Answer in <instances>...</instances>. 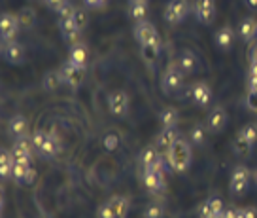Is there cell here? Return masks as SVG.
<instances>
[{
  "mask_svg": "<svg viewBox=\"0 0 257 218\" xmlns=\"http://www.w3.org/2000/svg\"><path fill=\"white\" fill-rule=\"evenodd\" d=\"M195 17L204 27L214 23L216 19V0H195Z\"/></svg>",
  "mask_w": 257,
  "mask_h": 218,
  "instance_id": "cell-8",
  "label": "cell"
},
{
  "mask_svg": "<svg viewBox=\"0 0 257 218\" xmlns=\"http://www.w3.org/2000/svg\"><path fill=\"white\" fill-rule=\"evenodd\" d=\"M167 162H169V167L172 171L185 173L193 162L191 144L185 138H178L170 148H167Z\"/></svg>",
  "mask_w": 257,
  "mask_h": 218,
  "instance_id": "cell-1",
  "label": "cell"
},
{
  "mask_svg": "<svg viewBox=\"0 0 257 218\" xmlns=\"http://www.w3.org/2000/svg\"><path fill=\"white\" fill-rule=\"evenodd\" d=\"M249 63H257V44L249 48Z\"/></svg>",
  "mask_w": 257,
  "mask_h": 218,
  "instance_id": "cell-46",
  "label": "cell"
},
{
  "mask_svg": "<svg viewBox=\"0 0 257 218\" xmlns=\"http://www.w3.org/2000/svg\"><path fill=\"white\" fill-rule=\"evenodd\" d=\"M236 218H246V214H244V209H238V212H236Z\"/></svg>",
  "mask_w": 257,
  "mask_h": 218,
  "instance_id": "cell-48",
  "label": "cell"
},
{
  "mask_svg": "<svg viewBox=\"0 0 257 218\" xmlns=\"http://www.w3.org/2000/svg\"><path fill=\"white\" fill-rule=\"evenodd\" d=\"M244 214H246V218H257V207H253V205L244 207Z\"/></svg>",
  "mask_w": 257,
  "mask_h": 218,
  "instance_id": "cell-45",
  "label": "cell"
},
{
  "mask_svg": "<svg viewBox=\"0 0 257 218\" xmlns=\"http://www.w3.org/2000/svg\"><path fill=\"white\" fill-rule=\"evenodd\" d=\"M249 10H257V0H244Z\"/></svg>",
  "mask_w": 257,
  "mask_h": 218,
  "instance_id": "cell-47",
  "label": "cell"
},
{
  "mask_svg": "<svg viewBox=\"0 0 257 218\" xmlns=\"http://www.w3.org/2000/svg\"><path fill=\"white\" fill-rule=\"evenodd\" d=\"M178 138H180V133H178L176 127H163L157 135V144L161 148H170Z\"/></svg>",
  "mask_w": 257,
  "mask_h": 218,
  "instance_id": "cell-25",
  "label": "cell"
},
{
  "mask_svg": "<svg viewBox=\"0 0 257 218\" xmlns=\"http://www.w3.org/2000/svg\"><path fill=\"white\" fill-rule=\"evenodd\" d=\"M210 218H223V210H221V212H217V214H214V216H210Z\"/></svg>",
  "mask_w": 257,
  "mask_h": 218,
  "instance_id": "cell-49",
  "label": "cell"
},
{
  "mask_svg": "<svg viewBox=\"0 0 257 218\" xmlns=\"http://www.w3.org/2000/svg\"><path fill=\"white\" fill-rule=\"evenodd\" d=\"M38 218H51V214H48V212H42V214Z\"/></svg>",
  "mask_w": 257,
  "mask_h": 218,
  "instance_id": "cell-50",
  "label": "cell"
},
{
  "mask_svg": "<svg viewBox=\"0 0 257 218\" xmlns=\"http://www.w3.org/2000/svg\"><path fill=\"white\" fill-rule=\"evenodd\" d=\"M184 88V70L180 68L178 63L167 66V70L163 72L161 78V89L165 95H174L180 89Z\"/></svg>",
  "mask_w": 257,
  "mask_h": 218,
  "instance_id": "cell-3",
  "label": "cell"
},
{
  "mask_svg": "<svg viewBox=\"0 0 257 218\" xmlns=\"http://www.w3.org/2000/svg\"><path fill=\"white\" fill-rule=\"evenodd\" d=\"M249 186V169L246 165H236L231 173V180H229V188H231V194L233 195H242L246 194Z\"/></svg>",
  "mask_w": 257,
  "mask_h": 218,
  "instance_id": "cell-6",
  "label": "cell"
},
{
  "mask_svg": "<svg viewBox=\"0 0 257 218\" xmlns=\"http://www.w3.org/2000/svg\"><path fill=\"white\" fill-rule=\"evenodd\" d=\"M102 144H104L106 150H115L117 146H119V135L115 133V131H108L104 135V138H102Z\"/></svg>",
  "mask_w": 257,
  "mask_h": 218,
  "instance_id": "cell-35",
  "label": "cell"
},
{
  "mask_svg": "<svg viewBox=\"0 0 257 218\" xmlns=\"http://www.w3.org/2000/svg\"><path fill=\"white\" fill-rule=\"evenodd\" d=\"M148 2H128V17L135 21V23H140V21H146L148 19Z\"/></svg>",
  "mask_w": 257,
  "mask_h": 218,
  "instance_id": "cell-23",
  "label": "cell"
},
{
  "mask_svg": "<svg viewBox=\"0 0 257 218\" xmlns=\"http://www.w3.org/2000/svg\"><path fill=\"white\" fill-rule=\"evenodd\" d=\"M225 209L223 201L219 199V197H208V199H204L201 203V207H199V218H210L217 214V212H221Z\"/></svg>",
  "mask_w": 257,
  "mask_h": 218,
  "instance_id": "cell-19",
  "label": "cell"
},
{
  "mask_svg": "<svg viewBox=\"0 0 257 218\" xmlns=\"http://www.w3.org/2000/svg\"><path fill=\"white\" fill-rule=\"evenodd\" d=\"M36 175H38V173H36V169H34V167H31V169L27 171V175H25L23 184H25V186L32 184V182H34V180H36Z\"/></svg>",
  "mask_w": 257,
  "mask_h": 218,
  "instance_id": "cell-43",
  "label": "cell"
},
{
  "mask_svg": "<svg viewBox=\"0 0 257 218\" xmlns=\"http://www.w3.org/2000/svg\"><path fill=\"white\" fill-rule=\"evenodd\" d=\"M27 131H29V121L25 116L21 114H16V116H12L8 121V135L12 138H19V137H25L27 135Z\"/></svg>",
  "mask_w": 257,
  "mask_h": 218,
  "instance_id": "cell-16",
  "label": "cell"
},
{
  "mask_svg": "<svg viewBox=\"0 0 257 218\" xmlns=\"http://www.w3.org/2000/svg\"><path fill=\"white\" fill-rule=\"evenodd\" d=\"M61 84H63L61 70H49V72L44 76V88L48 89V91H55Z\"/></svg>",
  "mask_w": 257,
  "mask_h": 218,
  "instance_id": "cell-32",
  "label": "cell"
},
{
  "mask_svg": "<svg viewBox=\"0 0 257 218\" xmlns=\"http://www.w3.org/2000/svg\"><path fill=\"white\" fill-rule=\"evenodd\" d=\"M229 121V116H227V110L223 106H214L212 110L206 116V127H208V133H221L225 129Z\"/></svg>",
  "mask_w": 257,
  "mask_h": 218,
  "instance_id": "cell-13",
  "label": "cell"
},
{
  "mask_svg": "<svg viewBox=\"0 0 257 218\" xmlns=\"http://www.w3.org/2000/svg\"><path fill=\"white\" fill-rule=\"evenodd\" d=\"M108 203L112 205L115 216L127 218L128 210H131V199H128L127 195H112V197L108 199Z\"/></svg>",
  "mask_w": 257,
  "mask_h": 218,
  "instance_id": "cell-21",
  "label": "cell"
},
{
  "mask_svg": "<svg viewBox=\"0 0 257 218\" xmlns=\"http://www.w3.org/2000/svg\"><path fill=\"white\" fill-rule=\"evenodd\" d=\"M44 4H46V6H48L51 12L59 14V12H61V10H63L66 4H68V0H44Z\"/></svg>",
  "mask_w": 257,
  "mask_h": 218,
  "instance_id": "cell-39",
  "label": "cell"
},
{
  "mask_svg": "<svg viewBox=\"0 0 257 218\" xmlns=\"http://www.w3.org/2000/svg\"><path fill=\"white\" fill-rule=\"evenodd\" d=\"M159 160H161V154L153 146H148L138 156V165L142 169H152V167H155V163L159 162Z\"/></svg>",
  "mask_w": 257,
  "mask_h": 218,
  "instance_id": "cell-22",
  "label": "cell"
},
{
  "mask_svg": "<svg viewBox=\"0 0 257 218\" xmlns=\"http://www.w3.org/2000/svg\"><path fill=\"white\" fill-rule=\"evenodd\" d=\"M128 106H131V99H128V93L123 91V89H115L108 95V108L113 116L117 118H123L127 116L128 112Z\"/></svg>",
  "mask_w": 257,
  "mask_h": 218,
  "instance_id": "cell-7",
  "label": "cell"
},
{
  "mask_svg": "<svg viewBox=\"0 0 257 218\" xmlns=\"http://www.w3.org/2000/svg\"><path fill=\"white\" fill-rule=\"evenodd\" d=\"M206 137H208V127L202 125V123H195L191 129H189V140H191V144L202 146L206 142Z\"/></svg>",
  "mask_w": 257,
  "mask_h": 218,
  "instance_id": "cell-28",
  "label": "cell"
},
{
  "mask_svg": "<svg viewBox=\"0 0 257 218\" xmlns=\"http://www.w3.org/2000/svg\"><path fill=\"white\" fill-rule=\"evenodd\" d=\"M142 53H144V59H148V61H155L161 53V38L159 40H155L153 44H150V46H144V48H142Z\"/></svg>",
  "mask_w": 257,
  "mask_h": 218,
  "instance_id": "cell-33",
  "label": "cell"
},
{
  "mask_svg": "<svg viewBox=\"0 0 257 218\" xmlns=\"http://www.w3.org/2000/svg\"><path fill=\"white\" fill-rule=\"evenodd\" d=\"M236 212H238V209L233 207V205H229V207L223 209V218H236Z\"/></svg>",
  "mask_w": 257,
  "mask_h": 218,
  "instance_id": "cell-44",
  "label": "cell"
},
{
  "mask_svg": "<svg viewBox=\"0 0 257 218\" xmlns=\"http://www.w3.org/2000/svg\"><path fill=\"white\" fill-rule=\"evenodd\" d=\"M144 218H165V205L163 201L155 199V201H150L144 209Z\"/></svg>",
  "mask_w": 257,
  "mask_h": 218,
  "instance_id": "cell-31",
  "label": "cell"
},
{
  "mask_svg": "<svg viewBox=\"0 0 257 218\" xmlns=\"http://www.w3.org/2000/svg\"><path fill=\"white\" fill-rule=\"evenodd\" d=\"M253 146L251 144L248 138H244L242 135H236L233 140V150L236 156H242V158H249L251 156V152H253Z\"/></svg>",
  "mask_w": 257,
  "mask_h": 218,
  "instance_id": "cell-27",
  "label": "cell"
},
{
  "mask_svg": "<svg viewBox=\"0 0 257 218\" xmlns=\"http://www.w3.org/2000/svg\"><path fill=\"white\" fill-rule=\"evenodd\" d=\"M128 2H148V0H128Z\"/></svg>",
  "mask_w": 257,
  "mask_h": 218,
  "instance_id": "cell-51",
  "label": "cell"
},
{
  "mask_svg": "<svg viewBox=\"0 0 257 218\" xmlns=\"http://www.w3.org/2000/svg\"><path fill=\"white\" fill-rule=\"evenodd\" d=\"M74 21H76V27H78L80 31H83V29L87 27V23H89L87 10H85V8H76V12H74Z\"/></svg>",
  "mask_w": 257,
  "mask_h": 218,
  "instance_id": "cell-36",
  "label": "cell"
},
{
  "mask_svg": "<svg viewBox=\"0 0 257 218\" xmlns=\"http://www.w3.org/2000/svg\"><path fill=\"white\" fill-rule=\"evenodd\" d=\"M74 12H76V8H74L72 4L68 2V4H66V6H64V8L61 10L59 14H57V16H59V21H63V19H68V17H74Z\"/></svg>",
  "mask_w": 257,
  "mask_h": 218,
  "instance_id": "cell-40",
  "label": "cell"
},
{
  "mask_svg": "<svg viewBox=\"0 0 257 218\" xmlns=\"http://www.w3.org/2000/svg\"><path fill=\"white\" fill-rule=\"evenodd\" d=\"M96 218H117L112 209V205L108 203V199L98 205V209H96Z\"/></svg>",
  "mask_w": 257,
  "mask_h": 218,
  "instance_id": "cell-37",
  "label": "cell"
},
{
  "mask_svg": "<svg viewBox=\"0 0 257 218\" xmlns=\"http://www.w3.org/2000/svg\"><path fill=\"white\" fill-rule=\"evenodd\" d=\"M135 38L144 48V46H150L155 40H159V33H157L155 25L146 19V21H140V23L135 25Z\"/></svg>",
  "mask_w": 257,
  "mask_h": 218,
  "instance_id": "cell-10",
  "label": "cell"
},
{
  "mask_svg": "<svg viewBox=\"0 0 257 218\" xmlns=\"http://www.w3.org/2000/svg\"><path fill=\"white\" fill-rule=\"evenodd\" d=\"M87 59H89V51H87V46L83 42H78V44L70 46L68 61H72V63H76V65L80 66H85L87 65Z\"/></svg>",
  "mask_w": 257,
  "mask_h": 218,
  "instance_id": "cell-20",
  "label": "cell"
},
{
  "mask_svg": "<svg viewBox=\"0 0 257 218\" xmlns=\"http://www.w3.org/2000/svg\"><path fill=\"white\" fill-rule=\"evenodd\" d=\"M142 182H144L146 190L150 194H161L167 188V180H165V173L155 169H142Z\"/></svg>",
  "mask_w": 257,
  "mask_h": 218,
  "instance_id": "cell-9",
  "label": "cell"
},
{
  "mask_svg": "<svg viewBox=\"0 0 257 218\" xmlns=\"http://www.w3.org/2000/svg\"><path fill=\"white\" fill-rule=\"evenodd\" d=\"M42 2H44V0H42Z\"/></svg>",
  "mask_w": 257,
  "mask_h": 218,
  "instance_id": "cell-53",
  "label": "cell"
},
{
  "mask_svg": "<svg viewBox=\"0 0 257 218\" xmlns=\"http://www.w3.org/2000/svg\"><path fill=\"white\" fill-rule=\"evenodd\" d=\"M12 152H21V154H31L36 152L34 150V142H32V137L25 135V137L14 138V146H12Z\"/></svg>",
  "mask_w": 257,
  "mask_h": 218,
  "instance_id": "cell-29",
  "label": "cell"
},
{
  "mask_svg": "<svg viewBox=\"0 0 257 218\" xmlns=\"http://www.w3.org/2000/svg\"><path fill=\"white\" fill-rule=\"evenodd\" d=\"M178 65L184 70V74H193L199 68V57L193 53L191 49H184L180 55H178Z\"/></svg>",
  "mask_w": 257,
  "mask_h": 218,
  "instance_id": "cell-18",
  "label": "cell"
},
{
  "mask_svg": "<svg viewBox=\"0 0 257 218\" xmlns=\"http://www.w3.org/2000/svg\"><path fill=\"white\" fill-rule=\"evenodd\" d=\"M83 4H85V8H91V10H102L108 4V0H83Z\"/></svg>",
  "mask_w": 257,
  "mask_h": 218,
  "instance_id": "cell-42",
  "label": "cell"
},
{
  "mask_svg": "<svg viewBox=\"0 0 257 218\" xmlns=\"http://www.w3.org/2000/svg\"><path fill=\"white\" fill-rule=\"evenodd\" d=\"M214 40H216V46L221 49V51H229L234 44V31L229 25H223V27H219L216 31Z\"/></svg>",
  "mask_w": 257,
  "mask_h": 218,
  "instance_id": "cell-15",
  "label": "cell"
},
{
  "mask_svg": "<svg viewBox=\"0 0 257 218\" xmlns=\"http://www.w3.org/2000/svg\"><path fill=\"white\" fill-rule=\"evenodd\" d=\"M0 173H2V177L4 180H10L12 178V173H14V156H12V150H6V148H2V152H0Z\"/></svg>",
  "mask_w": 257,
  "mask_h": 218,
  "instance_id": "cell-26",
  "label": "cell"
},
{
  "mask_svg": "<svg viewBox=\"0 0 257 218\" xmlns=\"http://www.w3.org/2000/svg\"><path fill=\"white\" fill-rule=\"evenodd\" d=\"M255 184H257V171H255Z\"/></svg>",
  "mask_w": 257,
  "mask_h": 218,
  "instance_id": "cell-52",
  "label": "cell"
},
{
  "mask_svg": "<svg viewBox=\"0 0 257 218\" xmlns=\"http://www.w3.org/2000/svg\"><path fill=\"white\" fill-rule=\"evenodd\" d=\"M32 142H34V150L40 154L44 160H53L57 154L61 152V140L57 138L55 133H48V131H34L32 133Z\"/></svg>",
  "mask_w": 257,
  "mask_h": 218,
  "instance_id": "cell-2",
  "label": "cell"
},
{
  "mask_svg": "<svg viewBox=\"0 0 257 218\" xmlns=\"http://www.w3.org/2000/svg\"><path fill=\"white\" fill-rule=\"evenodd\" d=\"M61 78H63L64 86H68L70 89H78L85 80V66L76 65L72 61H66L61 66Z\"/></svg>",
  "mask_w": 257,
  "mask_h": 218,
  "instance_id": "cell-4",
  "label": "cell"
},
{
  "mask_svg": "<svg viewBox=\"0 0 257 218\" xmlns=\"http://www.w3.org/2000/svg\"><path fill=\"white\" fill-rule=\"evenodd\" d=\"M238 135H242L244 138H248L251 144H257V123H246L240 131H238Z\"/></svg>",
  "mask_w": 257,
  "mask_h": 218,
  "instance_id": "cell-34",
  "label": "cell"
},
{
  "mask_svg": "<svg viewBox=\"0 0 257 218\" xmlns=\"http://www.w3.org/2000/svg\"><path fill=\"white\" fill-rule=\"evenodd\" d=\"M238 36L244 42H251L257 36V19L253 16L244 17L240 23H238Z\"/></svg>",
  "mask_w": 257,
  "mask_h": 218,
  "instance_id": "cell-17",
  "label": "cell"
},
{
  "mask_svg": "<svg viewBox=\"0 0 257 218\" xmlns=\"http://www.w3.org/2000/svg\"><path fill=\"white\" fill-rule=\"evenodd\" d=\"M17 17H19V25H21L23 29H31V27H34V23H36V12H34L31 6H25V8L19 10Z\"/></svg>",
  "mask_w": 257,
  "mask_h": 218,
  "instance_id": "cell-30",
  "label": "cell"
},
{
  "mask_svg": "<svg viewBox=\"0 0 257 218\" xmlns=\"http://www.w3.org/2000/svg\"><path fill=\"white\" fill-rule=\"evenodd\" d=\"M246 106H248L251 112L257 114V91H249L248 97H246Z\"/></svg>",
  "mask_w": 257,
  "mask_h": 218,
  "instance_id": "cell-41",
  "label": "cell"
},
{
  "mask_svg": "<svg viewBox=\"0 0 257 218\" xmlns=\"http://www.w3.org/2000/svg\"><path fill=\"white\" fill-rule=\"evenodd\" d=\"M19 17L17 14H2V19H0V31H2V42H10V40H17V34H19Z\"/></svg>",
  "mask_w": 257,
  "mask_h": 218,
  "instance_id": "cell-11",
  "label": "cell"
},
{
  "mask_svg": "<svg viewBox=\"0 0 257 218\" xmlns=\"http://www.w3.org/2000/svg\"><path fill=\"white\" fill-rule=\"evenodd\" d=\"M191 99L193 103L201 108H206L212 101V89L206 82H197L191 86Z\"/></svg>",
  "mask_w": 257,
  "mask_h": 218,
  "instance_id": "cell-14",
  "label": "cell"
},
{
  "mask_svg": "<svg viewBox=\"0 0 257 218\" xmlns=\"http://www.w3.org/2000/svg\"><path fill=\"white\" fill-rule=\"evenodd\" d=\"M189 14V2L187 0H169L165 6V21L169 25H180L185 21Z\"/></svg>",
  "mask_w": 257,
  "mask_h": 218,
  "instance_id": "cell-5",
  "label": "cell"
},
{
  "mask_svg": "<svg viewBox=\"0 0 257 218\" xmlns=\"http://www.w3.org/2000/svg\"><path fill=\"white\" fill-rule=\"evenodd\" d=\"M0 53H2V57L8 61L10 65H21L25 61V46L17 40L2 42Z\"/></svg>",
  "mask_w": 257,
  "mask_h": 218,
  "instance_id": "cell-12",
  "label": "cell"
},
{
  "mask_svg": "<svg viewBox=\"0 0 257 218\" xmlns=\"http://www.w3.org/2000/svg\"><path fill=\"white\" fill-rule=\"evenodd\" d=\"M180 121V112L174 106H165L159 112V123L163 127H176Z\"/></svg>",
  "mask_w": 257,
  "mask_h": 218,
  "instance_id": "cell-24",
  "label": "cell"
},
{
  "mask_svg": "<svg viewBox=\"0 0 257 218\" xmlns=\"http://www.w3.org/2000/svg\"><path fill=\"white\" fill-rule=\"evenodd\" d=\"M12 156H14V163H16V165H25V167H32V156H31V154L12 152Z\"/></svg>",
  "mask_w": 257,
  "mask_h": 218,
  "instance_id": "cell-38",
  "label": "cell"
}]
</instances>
